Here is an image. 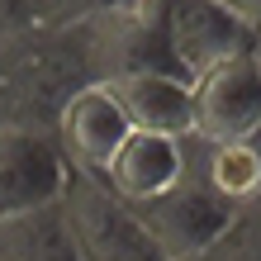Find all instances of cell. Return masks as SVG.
Masks as SVG:
<instances>
[{
  "mask_svg": "<svg viewBox=\"0 0 261 261\" xmlns=\"http://www.w3.org/2000/svg\"><path fill=\"white\" fill-rule=\"evenodd\" d=\"M252 48L256 34L219 0H162V53L166 71H176L180 81H195L199 71Z\"/></svg>",
  "mask_w": 261,
  "mask_h": 261,
  "instance_id": "cell-3",
  "label": "cell"
},
{
  "mask_svg": "<svg viewBox=\"0 0 261 261\" xmlns=\"http://www.w3.org/2000/svg\"><path fill=\"white\" fill-rule=\"evenodd\" d=\"M57 204L67 214V228L76 238L81 261H162L152 238L143 233L128 199H119L100 176L71 171Z\"/></svg>",
  "mask_w": 261,
  "mask_h": 261,
  "instance_id": "cell-2",
  "label": "cell"
},
{
  "mask_svg": "<svg viewBox=\"0 0 261 261\" xmlns=\"http://www.w3.org/2000/svg\"><path fill=\"white\" fill-rule=\"evenodd\" d=\"M100 180L128 204H143V199L162 195L166 186L180 180V138L128 128V138L119 143V152L110 157Z\"/></svg>",
  "mask_w": 261,
  "mask_h": 261,
  "instance_id": "cell-10",
  "label": "cell"
},
{
  "mask_svg": "<svg viewBox=\"0 0 261 261\" xmlns=\"http://www.w3.org/2000/svg\"><path fill=\"white\" fill-rule=\"evenodd\" d=\"M86 81H95V67L86 57L81 19L24 24L0 34V124L53 133L57 110Z\"/></svg>",
  "mask_w": 261,
  "mask_h": 261,
  "instance_id": "cell-1",
  "label": "cell"
},
{
  "mask_svg": "<svg viewBox=\"0 0 261 261\" xmlns=\"http://www.w3.org/2000/svg\"><path fill=\"white\" fill-rule=\"evenodd\" d=\"M190 133L256 138L261 133V62L256 48L199 71L190 81Z\"/></svg>",
  "mask_w": 261,
  "mask_h": 261,
  "instance_id": "cell-5",
  "label": "cell"
},
{
  "mask_svg": "<svg viewBox=\"0 0 261 261\" xmlns=\"http://www.w3.org/2000/svg\"><path fill=\"white\" fill-rule=\"evenodd\" d=\"M238 209L242 204H228V199L209 195L204 186H195L186 176H180L176 186H166L162 195L133 204L138 223H143V233L152 238V247H157L162 261H186L195 252H204L209 242L233 223Z\"/></svg>",
  "mask_w": 261,
  "mask_h": 261,
  "instance_id": "cell-4",
  "label": "cell"
},
{
  "mask_svg": "<svg viewBox=\"0 0 261 261\" xmlns=\"http://www.w3.org/2000/svg\"><path fill=\"white\" fill-rule=\"evenodd\" d=\"M186 261H261V195L247 199V204L233 214V223H228L204 252H195Z\"/></svg>",
  "mask_w": 261,
  "mask_h": 261,
  "instance_id": "cell-12",
  "label": "cell"
},
{
  "mask_svg": "<svg viewBox=\"0 0 261 261\" xmlns=\"http://www.w3.org/2000/svg\"><path fill=\"white\" fill-rule=\"evenodd\" d=\"M124 138H128V119L119 114L105 81H86L81 90H71L53 119L57 152L67 157L71 171H86V176H105V166H110Z\"/></svg>",
  "mask_w": 261,
  "mask_h": 261,
  "instance_id": "cell-7",
  "label": "cell"
},
{
  "mask_svg": "<svg viewBox=\"0 0 261 261\" xmlns=\"http://www.w3.org/2000/svg\"><path fill=\"white\" fill-rule=\"evenodd\" d=\"M71 176L67 157L57 152L53 133L0 124V219L38 204H53Z\"/></svg>",
  "mask_w": 261,
  "mask_h": 261,
  "instance_id": "cell-6",
  "label": "cell"
},
{
  "mask_svg": "<svg viewBox=\"0 0 261 261\" xmlns=\"http://www.w3.org/2000/svg\"><path fill=\"white\" fill-rule=\"evenodd\" d=\"M256 62H261V34H256Z\"/></svg>",
  "mask_w": 261,
  "mask_h": 261,
  "instance_id": "cell-14",
  "label": "cell"
},
{
  "mask_svg": "<svg viewBox=\"0 0 261 261\" xmlns=\"http://www.w3.org/2000/svg\"><path fill=\"white\" fill-rule=\"evenodd\" d=\"M0 261H81L62 204H38L0 219Z\"/></svg>",
  "mask_w": 261,
  "mask_h": 261,
  "instance_id": "cell-11",
  "label": "cell"
},
{
  "mask_svg": "<svg viewBox=\"0 0 261 261\" xmlns=\"http://www.w3.org/2000/svg\"><path fill=\"white\" fill-rule=\"evenodd\" d=\"M219 5H223L228 14H238L252 34H261V0H219Z\"/></svg>",
  "mask_w": 261,
  "mask_h": 261,
  "instance_id": "cell-13",
  "label": "cell"
},
{
  "mask_svg": "<svg viewBox=\"0 0 261 261\" xmlns=\"http://www.w3.org/2000/svg\"><path fill=\"white\" fill-rule=\"evenodd\" d=\"M105 90L114 95L128 128L166 133V138L190 133V81H180L176 71H162V67L114 71L105 76Z\"/></svg>",
  "mask_w": 261,
  "mask_h": 261,
  "instance_id": "cell-9",
  "label": "cell"
},
{
  "mask_svg": "<svg viewBox=\"0 0 261 261\" xmlns=\"http://www.w3.org/2000/svg\"><path fill=\"white\" fill-rule=\"evenodd\" d=\"M180 176L228 204H247L261 195V133L256 138L180 133Z\"/></svg>",
  "mask_w": 261,
  "mask_h": 261,
  "instance_id": "cell-8",
  "label": "cell"
}]
</instances>
